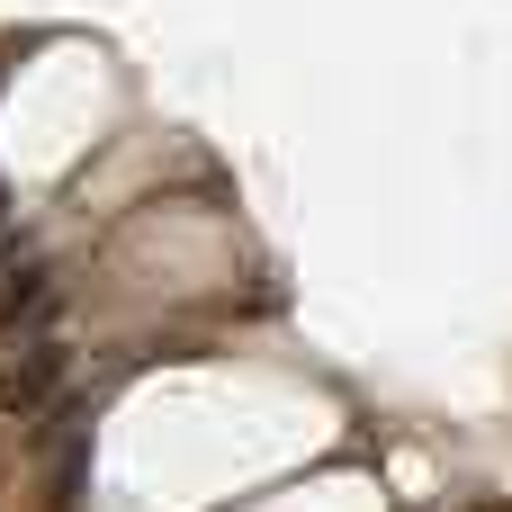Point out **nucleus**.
<instances>
[{
  "label": "nucleus",
  "instance_id": "f03ea898",
  "mask_svg": "<svg viewBox=\"0 0 512 512\" xmlns=\"http://www.w3.org/2000/svg\"><path fill=\"white\" fill-rule=\"evenodd\" d=\"M54 378H63V351H54V342H36V351H27V369H18V378H0V414L45 405V387H54Z\"/></svg>",
  "mask_w": 512,
  "mask_h": 512
},
{
  "label": "nucleus",
  "instance_id": "7ed1b4c3",
  "mask_svg": "<svg viewBox=\"0 0 512 512\" xmlns=\"http://www.w3.org/2000/svg\"><path fill=\"white\" fill-rule=\"evenodd\" d=\"M0 216H9V207H0Z\"/></svg>",
  "mask_w": 512,
  "mask_h": 512
},
{
  "label": "nucleus",
  "instance_id": "f257e3e1",
  "mask_svg": "<svg viewBox=\"0 0 512 512\" xmlns=\"http://www.w3.org/2000/svg\"><path fill=\"white\" fill-rule=\"evenodd\" d=\"M45 324H54V279H45V261H27V270L0 261V333H9V342H45Z\"/></svg>",
  "mask_w": 512,
  "mask_h": 512
}]
</instances>
